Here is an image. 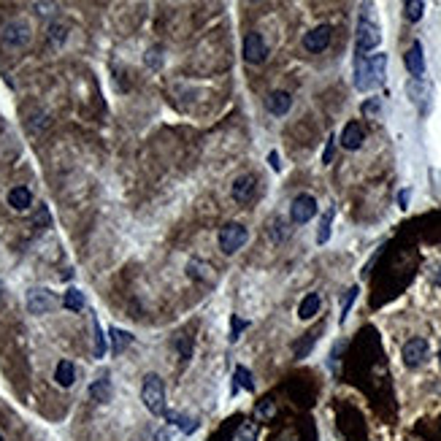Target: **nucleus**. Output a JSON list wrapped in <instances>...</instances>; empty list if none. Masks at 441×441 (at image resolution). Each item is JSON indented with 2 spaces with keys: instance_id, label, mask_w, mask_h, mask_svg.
I'll return each mask as SVG.
<instances>
[{
  "instance_id": "f257e3e1",
  "label": "nucleus",
  "mask_w": 441,
  "mask_h": 441,
  "mask_svg": "<svg viewBox=\"0 0 441 441\" xmlns=\"http://www.w3.org/2000/svg\"><path fill=\"white\" fill-rule=\"evenodd\" d=\"M385 71H388V54L376 52L368 57H358L355 63V87L360 93H371L385 81Z\"/></svg>"
},
{
  "instance_id": "f03ea898",
  "label": "nucleus",
  "mask_w": 441,
  "mask_h": 441,
  "mask_svg": "<svg viewBox=\"0 0 441 441\" xmlns=\"http://www.w3.org/2000/svg\"><path fill=\"white\" fill-rule=\"evenodd\" d=\"M379 43H382V30L376 25L371 9L365 6L358 19V57H368V52H374Z\"/></svg>"
},
{
  "instance_id": "7ed1b4c3",
  "label": "nucleus",
  "mask_w": 441,
  "mask_h": 441,
  "mask_svg": "<svg viewBox=\"0 0 441 441\" xmlns=\"http://www.w3.org/2000/svg\"><path fill=\"white\" fill-rule=\"evenodd\" d=\"M141 401L147 406L152 415H165V385L157 374H147L144 376V385H141Z\"/></svg>"
},
{
  "instance_id": "20e7f679",
  "label": "nucleus",
  "mask_w": 441,
  "mask_h": 441,
  "mask_svg": "<svg viewBox=\"0 0 441 441\" xmlns=\"http://www.w3.org/2000/svg\"><path fill=\"white\" fill-rule=\"evenodd\" d=\"M247 239H249V233H247V227L239 225V222H227V225L219 227V236H217V241H219V249L225 254H236L247 244Z\"/></svg>"
},
{
  "instance_id": "39448f33",
  "label": "nucleus",
  "mask_w": 441,
  "mask_h": 441,
  "mask_svg": "<svg viewBox=\"0 0 441 441\" xmlns=\"http://www.w3.org/2000/svg\"><path fill=\"white\" fill-rule=\"evenodd\" d=\"M0 43L9 46V49H22L30 43V25L25 19H14L9 25H3L0 30Z\"/></svg>"
},
{
  "instance_id": "423d86ee",
  "label": "nucleus",
  "mask_w": 441,
  "mask_h": 441,
  "mask_svg": "<svg viewBox=\"0 0 441 441\" xmlns=\"http://www.w3.org/2000/svg\"><path fill=\"white\" fill-rule=\"evenodd\" d=\"M428 355H430V347L425 338H409L406 344H403V365L406 368H420V365H425L428 363Z\"/></svg>"
},
{
  "instance_id": "0eeeda50",
  "label": "nucleus",
  "mask_w": 441,
  "mask_h": 441,
  "mask_svg": "<svg viewBox=\"0 0 441 441\" xmlns=\"http://www.w3.org/2000/svg\"><path fill=\"white\" fill-rule=\"evenodd\" d=\"M25 303L30 314L41 317V314H46V311H52V308L57 306V298H54V293L52 290H46V287H33V290L27 293Z\"/></svg>"
},
{
  "instance_id": "6e6552de",
  "label": "nucleus",
  "mask_w": 441,
  "mask_h": 441,
  "mask_svg": "<svg viewBox=\"0 0 441 441\" xmlns=\"http://www.w3.org/2000/svg\"><path fill=\"white\" fill-rule=\"evenodd\" d=\"M331 38H333L331 25H317L314 30H308L306 36H303V49L311 54H320L331 46Z\"/></svg>"
},
{
  "instance_id": "1a4fd4ad",
  "label": "nucleus",
  "mask_w": 441,
  "mask_h": 441,
  "mask_svg": "<svg viewBox=\"0 0 441 441\" xmlns=\"http://www.w3.org/2000/svg\"><path fill=\"white\" fill-rule=\"evenodd\" d=\"M314 214H317V201L311 195H295L293 206H290L293 225H306L308 219H314Z\"/></svg>"
},
{
  "instance_id": "9d476101",
  "label": "nucleus",
  "mask_w": 441,
  "mask_h": 441,
  "mask_svg": "<svg viewBox=\"0 0 441 441\" xmlns=\"http://www.w3.org/2000/svg\"><path fill=\"white\" fill-rule=\"evenodd\" d=\"M268 57V46L263 36L260 33H249L247 38H244V60L247 63H252V66H260V63H266Z\"/></svg>"
},
{
  "instance_id": "9b49d317",
  "label": "nucleus",
  "mask_w": 441,
  "mask_h": 441,
  "mask_svg": "<svg viewBox=\"0 0 441 441\" xmlns=\"http://www.w3.org/2000/svg\"><path fill=\"white\" fill-rule=\"evenodd\" d=\"M406 68H409V73L415 79H422V73H425V54H422V43L420 41H415L409 46V52H406Z\"/></svg>"
},
{
  "instance_id": "f8f14e48",
  "label": "nucleus",
  "mask_w": 441,
  "mask_h": 441,
  "mask_svg": "<svg viewBox=\"0 0 441 441\" xmlns=\"http://www.w3.org/2000/svg\"><path fill=\"white\" fill-rule=\"evenodd\" d=\"M363 141H365V133H363L360 122H347L344 130H341V147L355 152V149L363 147Z\"/></svg>"
},
{
  "instance_id": "ddd939ff",
  "label": "nucleus",
  "mask_w": 441,
  "mask_h": 441,
  "mask_svg": "<svg viewBox=\"0 0 441 441\" xmlns=\"http://www.w3.org/2000/svg\"><path fill=\"white\" fill-rule=\"evenodd\" d=\"M290 106H293V98H290V93H284V90H274L266 98V108L274 117H284L290 111Z\"/></svg>"
},
{
  "instance_id": "4468645a",
  "label": "nucleus",
  "mask_w": 441,
  "mask_h": 441,
  "mask_svg": "<svg viewBox=\"0 0 441 441\" xmlns=\"http://www.w3.org/2000/svg\"><path fill=\"white\" fill-rule=\"evenodd\" d=\"M254 185H257V179L254 176H239L236 179V185H233V201H239V203H249L252 201V195H254Z\"/></svg>"
},
{
  "instance_id": "2eb2a0df",
  "label": "nucleus",
  "mask_w": 441,
  "mask_h": 441,
  "mask_svg": "<svg viewBox=\"0 0 441 441\" xmlns=\"http://www.w3.org/2000/svg\"><path fill=\"white\" fill-rule=\"evenodd\" d=\"M54 382H57L60 388H71V385L76 382V365L71 360H60L57 363V368H54Z\"/></svg>"
},
{
  "instance_id": "dca6fc26",
  "label": "nucleus",
  "mask_w": 441,
  "mask_h": 441,
  "mask_svg": "<svg viewBox=\"0 0 441 441\" xmlns=\"http://www.w3.org/2000/svg\"><path fill=\"white\" fill-rule=\"evenodd\" d=\"M90 395H93V401H98V403L111 401V379H108V374L98 376L93 385H90Z\"/></svg>"
},
{
  "instance_id": "f3484780",
  "label": "nucleus",
  "mask_w": 441,
  "mask_h": 441,
  "mask_svg": "<svg viewBox=\"0 0 441 441\" xmlns=\"http://www.w3.org/2000/svg\"><path fill=\"white\" fill-rule=\"evenodd\" d=\"M320 306H322L320 293H308L306 298L301 301V306H298V317H301V320H311V317H317Z\"/></svg>"
},
{
  "instance_id": "a211bd4d",
  "label": "nucleus",
  "mask_w": 441,
  "mask_h": 441,
  "mask_svg": "<svg viewBox=\"0 0 441 441\" xmlns=\"http://www.w3.org/2000/svg\"><path fill=\"white\" fill-rule=\"evenodd\" d=\"M30 203H33V192L27 187H14L9 190V206L16 209V212H25L30 209Z\"/></svg>"
},
{
  "instance_id": "6ab92c4d",
  "label": "nucleus",
  "mask_w": 441,
  "mask_h": 441,
  "mask_svg": "<svg viewBox=\"0 0 441 441\" xmlns=\"http://www.w3.org/2000/svg\"><path fill=\"white\" fill-rule=\"evenodd\" d=\"M108 336H111V352L114 355H122L125 349L133 344V336L128 333V331H120V328H111Z\"/></svg>"
},
{
  "instance_id": "aec40b11",
  "label": "nucleus",
  "mask_w": 441,
  "mask_h": 441,
  "mask_svg": "<svg viewBox=\"0 0 441 441\" xmlns=\"http://www.w3.org/2000/svg\"><path fill=\"white\" fill-rule=\"evenodd\" d=\"M333 217H336V209H325V214L320 219V227H317V244H328L331 239V225H333Z\"/></svg>"
},
{
  "instance_id": "412c9836",
  "label": "nucleus",
  "mask_w": 441,
  "mask_h": 441,
  "mask_svg": "<svg viewBox=\"0 0 441 441\" xmlns=\"http://www.w3.org/2000/svg\"><path fill=\"white\" fill-rule=\"evenodd\" d=\"M84 303H87V301H84V293L76 290V287H71V290L63 295V306H66L68 311H81Z\"/></svg>"
},
{
  "instance_id": "4be33fe9",
  "label": "nucleus",
  "mask_w": 441,
  "mask_h": 441,
  "mask_svg": "<svg viewBox=\"0 0 441 441\" xmlns=\"http://www.w3.org/2000/svg\"><path fill=\"white\" fill-rule=\"evenodd\" d=\"M403 11H406V19H409V22H420L422 14H425V3H422V0H406V3H403Z\"/></svg>"
},
{
  "instance_id": "5701e85b",
  "label": "nucleus",
  "mask_w": 441,
  "mask_h": 441,
  "mask_svg": "<svg viewBox=\"0 0 441 441\" xmlns=\"http://www.w3.org/2000/svg\"><path fill=\"white\" fill-rule=\"evenodd\" d=\"M93 331H95V358L100 360V358L106 355V336H103V331H100L98 317H93Z\"/></svg>"
},
{
  "instance_id": "b1692460",
  "label": "nucleus",
  "mask_w": 441,
  "mask_h": 441,
  "mask_svg": "<svg viewBox=\"0 0 441 441\" xmlns=\"http://www.w3.org/2000/svg\"><path fill=\"white\" fill-rule=\"evenodd\" d=\"M239 388H247V390H254V379H252V374L244 368V365H239L236 368V388L233 390H239Z\"/></svg>"
},
{
  "instance_id": "393cba45",
  "label": "nucleus",
  "mask_w": 441,
  "mask_h": 441,
  "mask_svg": "<svg viewBox=\"0 0 441 441\" xmlns=\"http://www.w3.org/2000/svg\"><path fill=\"white\" fill-rule=\"evenodd\" d=\"M236 441H257V422H244L236 433Z\"/></svg>"
},
{
  "instance_id": "a878e982",
  "label": "nucleus",
  "mask_w": 441,
  "mask_h": 441,
  "mask_svg": "<svg viewBox=\"0 0 441 441\" xmlns=\"http://www.w3.org/2000/svg\"><path fill=\"white\" fill-rule=\"evenodd\" d=\"M317 341V331H311V333H306V338L301 341V344H295V358H306L308 355V349H311V344Z\"/></svg>"
},
{
  "instance_id": "bb28decb",
  "label": "nucleus",
  "mask_w": 441,
  "mask_h": 441,
  "mask_svg": "<svg viewBox=\"0 0 441 441\" xmlns=\"http://www.w3.org/2000/svg\"><path fill=\"white\" fill-rule=\"evenodd\" d=\"M33 225L41 227V230L52 227V217H49V209H46V206H38V212H36V217H33Z\"/></svg>"
},
{
  "instance_id": "cd10ccee",
  "label": "nucleus",
  "mask_w": 441,
  "mask_h": 441,
  "mask_svg": "<svg viewBox=\"0 0 441 441\" xmlns=\"http://www.w3.org/2000/svg\"><path fill=\"white\" fill-rule=\"evenodd\" d=\"M281 227H284V222H281L279 217H274L271 225H268V236H271L274 241H281L284 239V230H281Z\"/></svg>"
},
{
  "instance_id": "c85d7f7f",
  "label": "nucleus",
  "mask_w": 441,
  "mask_h": 441,
  "mask_svg": "<svg viewBox=\"0 0 441 441\" xmlns=\"http://www.w3.org/2000/svg\"><path fill=\"white\" fill-rule=\"evenodd\" d=\"M230 322H233V331H230V341H239V336H241V331L249 325V322H244V320H239L236 314L230 317Z\"/></svg>"
},
{
  "instance_id": "c756f323",
  "label": "nucleus",
  "mask_w": 441,
  "mask_h": 441,
  "mask_svg": "<svg viewBox=\"0 0 441 441\" xmlns=\"http://www.w3.org/2000/svg\"><path fill=\"white\" fill-rule=\"evenodd\" d=\"M355 295H358V287H349L347 298H344V306H341V322L347 320V314H349V306H352V301H355Z\"/></svg>"
},
{
  "instance_id": "7c9ffc66",
  "label": "nucleus",
  "mask_w": 441,
  "mask_h": 441,
  "mask_svg": "<svg viewBox=\"0 0 441 441\" xmlns=\"http://www.w3.org/2000/svg\"><path fill=\"white\" fill-rule=\"evenodd\" d=\"M49 38L57 41V43H63V41H66V25H52L49 27Z\"/></svg>"
},
{
  "instance_id": "2f4dec72",
  "label": "nucleus",
  "mask_w": 441,
  "mask_h": 441,
  "mask_svg": "<svg viewBox=\"0 0 441 441\" xmlns=\"http://www.w3.org/2000/svg\"><path fill=\"white\" fill-rule=\"evenodd\" d=\"M157 54H160V49H157V46H155V49H149L147 63H149L152 68H160V57H157Z\"/></svg>"
},
{
  "instance_id": "473e14b6",
  "label": "nucleus",
  "mask_w": 441,
  "mask_h": 441,
  "mask_svg": "<svg viewBox=\"0 0 441 441\" xmlns=\"http://www.w3.org/2000/svg\"><path fill=\"white\" fill-rule=\"evenodd\" d=\"M333 144H336V138H328V147H325V155H322V162H325V165L333 160Z\"/></svg>"
},
{
  "instance_id": "72a5a7b5",
  "label": "nucleus",
  "mask_w": 441,
  "mask_h": 441,
  "mask_svg": "<svg viewBox=\"0 0 441 441\" xmlns=\"http://www.w3.org/2000/svg\"><path fill=\"white\" fill-rule=\"evenodd\" d=\"M376 111H379V103H376V100H368V103L363 106V114H376Z\"/></svg>"
},
{
  "instance_id": "f704fd0d",
  "label": "nucleus",
  "mask_w": 441,
  "mask_h": 441,
  "mask_svg": "<svg viewBox=\"0 0 441 441\" xmlns=\"http://www.w3.org/2000/svg\"><path fill=\"white\" fill-rule=\"evenodd\" d=\"M268 165H271L274 171H279V155H276V152H271V155H268Z\"/></svg>"
},
{
  "instance_id": "c9c22d12",
  "label": "nucleus",
  "mask_w": 441,
  "mask_h": 441,
  "mask_svg": "<svg viewBox=\"0 0 441 441\" xmlns=\"http://www.w3.org/2000/svg\"><path fill=\"white\" fill-rule=\"evenodd\" d=\"M406 201H409V190H403L401 195H398V203H401V209H406Z\"/></svg>"
},
{
  "instance_id": "e433bc0d",
  "label": "nucleus",
  "mask_w": 441,
  "mask_h": 441,
  "mask_svg": "<svg viewBox=\"0 0 441 441\" xmlns=\"http://www.w3.org/2000/svg\"><path fill=\"white\" fill-rule=\"evenodd\" d=\"M36 9H41V14H49V9H54V6H46V3H36Z\"/></svg>"
},
{
  "instance_id": "4c0bfd02",
  "label": "nucleus",
  "mask_w": 441,
  "mask_h": 441,
  "mask_svg": "<svg viewBox=\"0 0 441 441\" xmlns=\"http://www.w3.org/2000/svg\"><path fill=\"white\" fill-rule=\"evenodd\" d=\"M436 284H439V290H441V271L436 274Z\"/></svg>"
},
{
  "instance_id": "58836bf2",
  "label": "nucleus",
  "mask_w": 441,
  "mask_h": 441,
  "mask_svg": "<svg viewBox=\"0 0 441 441\" xmlns=\"http://www.w3.org/2000/svg\"><path fill=\"white\" fill-rule=\"evenodd\" d=\"M0 295H3V281H0Z\"/></svg>"
},
{
  "instance_id": "ea45409f",
  "label": "nucleus",
  "mask_w": 441,
  "mask_h": 441,
  "mask_svg": "<svg viewBox=\"0 0 441 441\" xmlns=\"http://www.w3.org/2000/svg\"><path fill=\"white\" fill-rule=\"evenodd\" d=\"M439 363H441V347H439Z\"/></svg>"
},
{
  "instance_id": "a19ab883",
  "label": "nucleus",
  "mask_w": 441,
  "mask_h": 441,
  "mask_svg": "<svg viewBox=\"0 0 441 441\" xmlns=\"http://www.w3.org/2000/svg\"><path fill=\"white\" fill-rule=\"evenodd\" d=\"M0 441H6V439H3V436H0Z\"/></svg>"
}]
</instances>
